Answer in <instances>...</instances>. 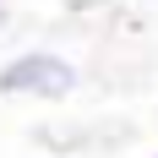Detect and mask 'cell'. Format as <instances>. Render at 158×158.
Here are the masks:
<instances>
[{"label":"cell","instance_id":"cell-1","mask_svg":"<svg viewBox=\"0 0 158 158\" xmlns=\"http://www.w3.org/2000/svg\"><path fill=\"white\" fill-rule=\"evenodd\" d=\"M82 87V71L60 49H16L11 60H0V98H38L60 104Z\"/></svg>","mask_w":158,"mask_h":158},{"label":"cell","instance_id":"cell-2","mask_svg":"<svg viewBox=\"0 0 158 158\" xmlns=\"http://www.w3.org/2000/svg\"><path fill=\"white\" fill-rule=\"evenodd\" d=\"M11 27V6H6V0H0V33Z\"/></svg>","mask_w":158,"mask_h":158},{"label":"cell","instance_id":"cell-3","mask_svg":"<svg viewBox=\"0 0 158 158\" xmlns=\"http://www.w3.org/2000/svg\"><path fill=\"white\" fill-rule=\"evenodd\" d=\"M153 158H158V153H153Z\"/></svg>","mask_w":158,"mask_h":158}]
</instances>
